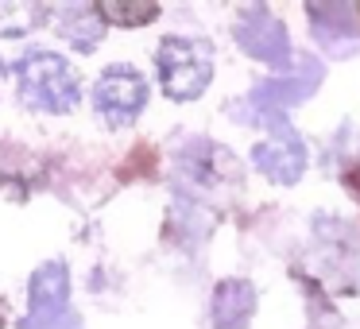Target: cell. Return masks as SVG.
<instances>
[{
    "mask_svg": "<svg viewBox=\"0 0 360 329\" xmlns=\"http://www.w3.org/2000/svg\"><path fill=\"white\" fill-rule=\"evenodd\" d=\"M233 39L256 63L275 66V70H290V35L283 27V20L275 12H267L264 4H248V8L236 12Z\"/></svg>",
    "mask_w": 360,
    "mask_h": 329,
    "instance_id": "obj_7",
    "label": "cell"
},
{
    "mask_svg": "<svg viewBox=\"0 0 360 329\" xmlns=\"http://www.w3.org/2000/svg\"><path fill=\"white\" fill-rule=\"evenodd\" d=\"M256 314V287L248 279H221L210 298L213 329H248Z\"/></svg>",
    "mask_w": 360,
    "mask_h": 329,
    "instance_id": "obj_8",
    "label": "cell"
},
{
    "mask_svg": "<svg viewBox=\"0 0 360 329\" xmlns=\"http://www.w3.org/2000/svg\"><path fill=\"white\" fill-rule=\"evenodd\" d=\"M356 16H360V8H356Z\"/></svg>",
    "mask_w": 360,
    "mask_h": 329,
    "instance_id": "obj_12",
    "label": "cell"
},
{
    "mask_svg": "<svg viewBox=\"0 0 360 329\" xmlns=\"http://www.w3.org/2000/svg\"><path fill=\"white\" fill-rule=\"evenodd\" d=\"M20 329H82V318L70 302V267L47 259L27 279V318Z\"/></svg>",
    "mask_w": 360,
    "mask_h": 329,
    "instance_id": "obj_3",
    "label": "cell"
},
{
    "mask_svg": "<svg viewBox=\"0 0 360 329\" xmlns=\"http://www.w3.org/2000/svg\"><path fill=\"white\" fill-rule=\"evenodd\" d=\"M47 20H55L58 35H63L74 51H82V55L97 51L105 39V20H101V12H97V4H66V8H58V12H47Z\"/></svg>",
    "mask_w": 360,
    "mask_h": 329,
    "instance_id": "obj_9",
    "label": "cell"
},
{
    "mask_svg": "<svg viewBox=\"0 0 360 329\" xmlns=\"http://www.w3.org/2000/svg\"><path fill=\"white\" fill-rule=\"evenodd\" d=\"M16 78H20V97H24L27 109H39V112H74L82 101V82L78 70L66 63L58 51H27L24 58H16Z\"/></svg>",
    "mask_w": 360,
    "mask_h": 329,
    "instance_id": "obj_1",
    "label": "cell"
},
{
    "mask_svg": "<svg viewBox=\"0 0 360 329\" xmlns=\"http://www.w3.org/2000/svg\"><path fill=\"white\" fill-rule=\"evenodd\" d=\"M256 124L267 128V143H256V151H252L256 171L279 182V186H295L306 171V143L298 140V132L290 128V120L283 112L256 117Z\"/></svg>",
    "mask_w": 360,
    "mask_h": 329,
    "instance_id": "obj_6",
    "label": "cell"
},
{
    "mask_svg": "<svg viewBox=\"0 0 360 329\" xmlns=\"http://www.w3.org/2000/svg\"><path fill=\"white\" fill-rule=\"evenodd\" d=\"M326 78V66L318 63L314 55H302L290 70H283V78H267L259 86H252V93L244 97V105H233V117H244V120H256V117H267V112H283L287 117L290 105H302L306 97H314V89L321 86Z\"/></svg>",
    "mask_w": 360,
    "mask_h": 329,
    "instance_id": "obj_4",
    "label": "cell"
},
{
    "mask_svg": "<svg viewBox=\"0 0 360 329\" xmlns=\"http://www.w3.org/2000/svg\"><path fill=\"white\" fill-rule=\"evenodd\" d=\"M306 16H310V24H314L321 43L356 39L360 35V16L352 4H306Z\"/></svg>",
    "mask_w": 360,
    "mask_h": 329,
    "instance_id": "obj_10",
    "label": "cell"
},
{
    "mask_svg": "<svg viewBox=\"0 0 360 329\" xmlns=\"http://www.w3.org/2000/svg\"><path fill=\"white\" fill-rule=\"evenodd\" d=\"M159 86L171 101H198L213 82V47L194 35H167L155 47Z\"/></svg>",
    "mask_w": 360,
    "mask_h": 329,
    "instance_id": "obj_2",
    "label": "cell"
},
{
    "mask_svg": "<svg viewBox=\"0 0 360 329\" xmlns=\"http://www.w3.org/2000/svg\"><path fill=\"white\" fill-rule=\"evenodd\" d=\"M105 24L117 27H143L159 16V4H124V0H109V4H97Z\"/></svg>",
    "mask_w": 360,
    "mask_h": 329,
    "instance_id": "obj_11",
    "label": "cell"
},
{
    "mask_svg": "<svg viewBox=\"0 0 360 329\" xmlns=\"http://www.w3.org/2000/svg\"><path fill=\"white\" fill-rule=\"evenodd\" d=\"M148 105V78H143L136 66L128 63H112L97 74V86H94V109L112 132L120 128H132L136 117L143 112Z\"/></svg>",
    "mask_w": 360,
    "mask_h": 329,
    "instance_id": "obj_5",
    "label": "cell"
}]
</instances>
